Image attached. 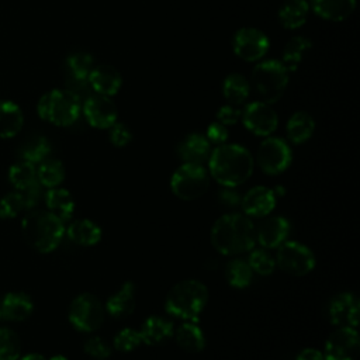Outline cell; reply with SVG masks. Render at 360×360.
Instances as JSON below:
<instances>
[{"instance_id":"d4e9b609","label":"cell","mask_w":360,"mask_h":360,"mask_svg":"<svg viewBox=\"0 0 360 360\" xmlns=\"http://www.w3.org/2000/svg\"><path fill=\"white\" fill-rule=\"evenodd\" d=\"M173 336L179 347L188 353H198L205 347V335L202 329L193 321H183L174 328Z\"/></svg>"},{"instance_id":"52a82bcc","label":"cell","mask_w":360,"mask_h":360,"mask_svg":"<svg viewBox=\"0 0 360 360\" xmlns=\"http://www.w3.org/2000/svg\"><path fill=\"white\" fill-rule=\"evenodd\" d=\"M210 187V173L202 165L183 163L170 177L172 193L184 201L200 198Z\"/></svg>"},{"instance_id":"5b68a950","label":"cell","mask_w":360,"mask_h":360,"mask_svg":"<svg viewBox=\"0 0 360 360\" xmlns=\"http://www.w3.org/2000/svg\"><path fill=\"white\" fill-rule=\"evenodd\" d=\"M82 105L80 101L72 96L68 90H51L45 93L38 104V115L56 127H69L75 124L80 115Z\"/></svg>"},{"instance_id":"836d02e7","label":"cell","mask_w":360,"mask_h":360,"mask_svg":"<svg viewBox=\"0 0 360 360\" xmlns=\"http://www.w3.org/2000/svg\"><path fill=\"white\" fill-rule=\"evenodd\" d=\"M225 278L233 288H245L252 283L253 271L246 260L232 259L225 267Z\"/></svg>"},{"instance_id":"30bf717a","label":"cell","mask_w":360,"mask_h":360,"mask_svg":"<svg viewBox=\"0 0 360 360\" xmlns=\"http://www.w3.org/2000/svg\"><path fill=\"white\" fill-rule=\"evenodd\" d=\"M256 160L263 173L276 176L288 169L292 160V153L290 145L284 139L267 136L257 148Z\"/></svg>"},{"instance_id":"f35d334b","label":"cell","mask_w":360,"mask_h":360,"mask_svg":"<svg viewBox=\"0 0 360 360\" xmlns=\"http://www.w3.org/2000/svg\"><path fill=\"white\" fill-rule=\"evenodd\" d=\"M66 63H68L69 75L77 79H87L90 72L94 68L93 56L87 52H75L69 55Z\"/></svg>"},{"instance_id":"d6986e66","label":"cell","mask_w":360,"mask_h":360,"mask_svg":"<svg viewBox=\"0 0 360 360\" xmlns=\"http://www.w3.org/2000/svg\"><path fill=\"white\" fill-rule=\"evenodd\" d=\"M135 291V284L132 281L122 283L121 287L107 298L104 304L105 312L117 319L129 316L136 307Z\"/></svg>"},{"instance_id":"83f0119b","label":"cell","mask_w":360,"mask_h":360,"mask_svg":"<svg viewBox=\"0 0 360 360\" xmlns=\"http://www.w3.org/2000/svg\"><path fill=\"white\" fill-rule=\"evenodd\" d=\"M285 131L290 142L300 145L307 142L312 136L315 131V121L308 112L297 111L287 121Z\"/></svg>"},{"instance_id":"7402d4cb","label":"cell","mask_w":360,"mask_h":360,"mask_svg":"<svg viewBox=\"0 0 360 360\" xmlns=\"http://www.w3.org/2000/svg\"><path fill=\"white\" fill-rule=\"evenodd\" d=\"M65 235L75 245L89 248L100 242L103 236V231L94 221L87 218H80V219L70 221L68 226H65Z\"/></svg>"},{"instance_id":"cb8c5ba5","label":"cell","mask_w":360,"mask_h":360,"mask_svg":"<svg viewBox=\"0 0 360 360\" xmlns=\"http://www.w3.org/2000/svg\"><path fill=\"white\" fill-rule=\"evenodd\" d=\"M44 200L46 210L56 215L59 219H62L63 222L72 219L75 212V200L69 190L59 186L53 188H46Z\"/></svg>"},{"instance_id":"7a4b0ae2","label":"cell","mask_w":360,"mask_h":360,"mask_svg":"<svg viewBox=\"0 0 360 360\" xmlns=\"http://www.w3.org/2000/svg\"><path fill=\"white\" fill-rule=\"evenodd\" d=\"M255 224L239 212L221 215L211 226L210 240L214 249L224 256H236L255 248Z\"/></svg>"},{"instance_id":"ab89813d","label":"cell","mask_w":360,"mask_h":360,"mask_svg":"<svg viewBox=\"0 0 360 360\" xmlns=\"http://www.w3.org/2000/svg\"><path fill=\"white\" fill-rule=\"evenodd\" d=\"M139 345H142V338L138 329L134 328H122L120 329L114 339H112V346L115 350L121 353H128L135 350Z\"/></svg>"},{"instance_id":"d590c367","label":"cell","mask_w":360,"mask_h":360,"mask_svg":"<svg viewBox=\"0 0 360 360\" xmlns=\"http://www.w3.org/2000/svg\"><path fill=\"white\" fill-rule=\"evenodd\" d=\"M22 211H30L25 195L22 191H10L0 198V218L13 219Z\"/></svg>"},{"instance_id":"277c9868","label":"cell","mask_w":360,"mask_h":360,"mask_svg":"<svg viewBox=\"0 0 360 360\" xmlns=\"http://www.w3.org/2000/svg\"><path fill=\"white\" fill-rule=\"evenodd\" d=\"M207 302V285L200 280L186 278L176 283L169 290L165 300V309L169 315L181 321L197 322Z\"/></svg>"},{"instance_id":"f6af8a7d","label":"cell","mask_w":360,"mask_h":360,"mask_svg":"<svg viewBox=\"0 0 360 360\" xmlns=\"http://www.w3.org/2000/svg\"><path fill=\"white\" fill-rule=\"evenodd\" d=\"M240 115H242V111L236 105L228 104V105H222L217 111V121L228 127V125L236 124L240 120Z\"/></svg>"},{"instance_id":"ffe728a7","label":"cell","mask_w":360,"mask_h":360,"mask_svg":"<svg viewBox=\"0 0 360 360\" xmlns=\"http://www.w3.org/2000/svg\"><path fill=\"white\" fill-rule=\"evenodd\" d=\"M211 153V143L205 138V135L193 132L184 136L177 145V155L183 160V163H195L202 165V162L208 160Z\"/></svg>"},{"instance_id":"4fadbf2b","label":"cell","mask_w":360,"mask_h":360,"mask_svg":"<svg viewBox=\"0 0 360 360\" xmlns=\"http://www.w3.org/2000/svg\"><path fill=\"white\" fill-rule=\"evenodd\" d=\"M269 38L256 28H240L235 32L232 46L233 52L248 62L259 60L269 49Z\"/></svg>"},{"instance_id":"e575fe53","label":"cell","mask_w":360,"mask_h":360,"mask_svg":"<svg viewBox=\"0 0 360 360\" xmlns=\"http://www.w3.org/2000/svg\"><path fill=\"white\" fill-rule=\"evenodd\" d=\"M311 48V41L305 37L291 38L283 51V65L287 70H295L301 63L304 55Z\"/></svg>"},{"instance_id":"60d3db41","label":"cell","mask_w":360,"mask_h":360,"mask_svg":"<svg viewBox=\"0 0 360 360\" xmlns=\"http://www.w3.org/2000/svg\"><path fill=\"white\" fill-rule=\"evenodd\" d=\"M83 350L89 357L96 360H105L111 356L110 343L100 336H91L87 339L83 345Z\"/></svg>"},{"instance_id":"7c38bea8","label":"cell","mask_w":360,"mask_h":360,"mask_svg":"<svg viewBox=\"0 0 360 360\" xmlns=\"http://www.w3.org/2000/svg\"><path fill=\"white\" fill-rule=\"evenodd\" d=\"M240 120L245 128L257 136L271 135L278 124L276 111L264 101H253L248 104L242 111Z\"/></svg>"},{"instance_id":"f1b7e54d","label":"cell","mask_w":360,"mask_h":360,"mask_svg":"<svg viewBox=\"0 0 360 360\" xmlns=\"http://www.w3.org/2000/svg\"><path fill=\"white\" fill-rule=\"evenodd\" d=\"M8 181L17 191H25L38 183L37 166L27 160H18L8 169Z\"/></svg>"},{"instance_id":"3957f363","label":"cell","mask_w":360,"mask_h":360,"mask_svg":"<svg viewBox=\"0 0 360 360\" xmlns=\"http://www.w3.org/2000/svg\"><path fill=\"white\" fill-rule=\"evenodd\" d=\"M65 222L48 210H30L21 221L25 242L39 253L53 252L65 236Z\"/></svg>"},{"instance_id":"44dd1931","label":"cell","mask_w":360,"mask_h":360,"mask_svg":"<svg viewBox=\"0 0 360 360\" xmlns=\"http://www.w3.org/2000/svg\"><path fill=\"white\" fill-rule=\"evenodd\" d=\"M87 80H89L91 90L96 94H101V96H107V97L114 96L120 90L121 83H122L120 72L110 65L94 66L93 70L90 72Z\"/></svg>"},{"instance_id":"5bb4252c","label":"cell","mask_w":360,"mask_h":360,"mask_svg":"<svg viewBox=\"0 0 360 360\" xmlns=\"http://www.w3.org/2000/svg\"><path fill=\"white\" fill-rule=\"evenodd\" d=\"M360 314V302L353 292L343 291L336 294L328 305L329 321L338 326L357 328Z\"/></svg>"},{"instance_id":"603a6c76","label":"cell","mask_w":360,"mask_h":360,"mask_svg":"<svg viewBox=\"0 0 360 360\" xmlns=\"http://www.w3.org/2000/svg\"><path fill=\"white\" fill-rule=\"evenodd\" d=\"M173 332H174L173 322L158 315L148 316L139 329L142 343L149 346H156L166 342L173 336Z\"/></svg>"},{"instance_id":"9c48e42d","label":"cell","mask_w":360,"mask_h":360,"mask_svg":"<svg viewBox=\"0 0 360 360\" xmlns=\"http://www.w3.org/2000/svg\"><path fill=\"white\" fill-rule=\"evenodd\" d=\"M276 266L291 276H307L316 264L312 250L298 240H285L277 248Z\"/></svg>"},{"instance_id":"bcb514c9","label":"cell","mask_w":360,"mask_h":360,"mask_svg":"<svg viewBox=\"0 0 360 360\" xmlns=\"http://www.w3.org/2000/svg\"><path fill=\"white\" fill-rule=\"evenodd\" d=\"M240 194L235 190V187H222L218 193V200L221 204L226 207H235L240 205Z\"/></svg>"},{"instance_id":"484cf974","label":"cell","mask_w":360,"mask_h":360,"mask_svg":"<svg viewBox=\"0 0 360 360\" xmlns=\"http://www.w3.org/2000/svg\"><path fill=\"white\" fill-rule=\"evenodd\" d=\"M24 125V114L11 100H0V138L15 136Z\"/></svg>"},{"instance_id":"4316f807","label":"cell","mask_w":360,"mask_h":360,"mask_svg":"<svg viewBox=\"0 0 360 360\" xmlns=\"http://www.w3.org/2000/svg\"><path fill=\"white\" fill-rule=\"evenodd\" d=\"M356 7V0H312L314 11L330 21H342L347 18Z\"/></svg>"},{"instance_id":"b9f144b4","label":"cell","mask_w":360,"mask_h":360,"mask_svg":"<svg viewBox=\"0 0 360 360\" xmlns=\"http://www.w3.org/2000/svg\"><path fill=\"white\" fill-rule=\"evenodd\" d=\"M108 139L117 148H124L132 141V132L122 122H114L108 128Z\"/></svg>"},{"instance_id":"8d00e7d4","label":"cell","mask_w":360,"mask_h":360,"mask_svg":"<svg viewBox=\"0 0 360 360\" xmlns=\"http://www.w3.org/2000/svg\"><path fill=\"white\" fill-rule=\"evenodd\" d=\"M21 340L11 328H0V360H18Z\"/></svg>"},{"instance_id":"8fae6325","label":"cell","mask_w":360,"mask_h":360,"mask_svg":"<svg viewBox=\"0 0 360 360\" xmlns=\"http://www.w3.org/2000/svg\"><path fill=\"white\" fill-rule=\"evenodd\" d=\"M360 349V339L356 328L342 326L329 335L325 342V360H356Z\"/></svg>"},{"instance_id":"e0dca14e","label":"cell","mask_w":360,"mask_h":360,"mask_svg":"<svg viewBox=\"0 0 360 360\" xmlns=\"http://www.w3.org/2000/svg\"><path fill=\"white\" fill-rule=\"evenodd\" d=\"M277 202L273 188L266 186H255L249 188L240 198V207L245 215L264 218L270 215Z\"/></svg>"},{"instance_id":"d6a6232c","label":"cell","mask_w":360,"mask_h":360,"mask_svg":"<svg viewBox=\"0 0 360 360\" xmlns=\"http://www.w3.org/2000/svg\"><path fill=\"white\" fill-rule=\"evenodd\" d=\"M250 91V84L245 76L239 73H232L225 77L222 84L224 97L233 105L242 104Z\"/></svg>"},{"instance_id":"c3c4849f","label":"cell","mask_w":360,"mask_h":360,"mask_svg":"<svg viewBox=\"0 0 360 360\" xmlns=\"http://www.w3.org/2000/svg\"><path fill=\"white\" fill-rule=\"evenodd\" d=\"M18 360H48V359L41 353H27L24 356H20Z\"/></svg>"},{"instance_id":"f546056e","label":"cell","mask_w":360,"mask_h":360,"mask_svg":"<svg viewBox=\"0 0 360 360\" xmlns=\"http://www.w3.org/2000/svg\"><path fill=\"white\" fill-rule=\"evenodd\" d=\"M308 10L307 0H287L278 10V20L285 28L295 30L305 22Z\"/></svg>"},{"instance_id":"7bdbcfd3","label":"cell","mask_w":360,"mask_h":360,"mask_svg":"<svg viewBox=\"0 0 360 360\" xmlns=\"http://www.w3.org/2000/svg\"><path fill=\"white\" fill-rule=\"evenodd\" d=\"M66 90L72 96H75L80 103L93 94V90L87 79H77L73 76H69V82H66Z\"/></svg>"},{"instance_id":"7dc6e473","label":"cell","mask_w":360,"mask_h":360,"mask_svg":"<svg viewBox=\"0 0 360 360\" xmlns=\"http://www.w3.org/2000/svg\"><path fill=\"white\" fill-rule=\"evenodd\" d=\"M295 360H325V357L321 350L314 347H305L295 356Z\"/></svg>"},{"instance_id":"74e56055","label":"cell","mask_w":360,"mask_h":360,"mask_svg":"<svg viewBox=\"0 0 360 360\" xmlns=\"http://www.w3.org/2000/svg\"><path fill=\"white\" fill-rule=\"evenodd\" d=\"M249 257H248V264L250 266L253 273H257L260 276H270L276 270V260L274 257L267 252V249L257 248V249H250L249 250Z\"/></svg>"},{"instance_id":"1f68e13d","label":"cell","mask_w":360,"mask_h":360,"mask_svg":"<svg viewBox=\"0 0 360 360\" xmlns=\"http://www.w3.org/2000/svg\"><path fill=\"white\" fill-rule=\"evenodd\" d=\"M38 183L45 188H53L62 184L65 180V166L58 159L46 158L37 167Z\"/></svg>"},{"instance_id":"ee69618b","label":"cell","mask_w":360,"mask_h":360,"mask_svg":"<svg viewBox=\"0 0 360 360\" xmlns=\"http://www.w3.org/2000/svg\"><path fill=\"white\" fill-rule=\"evenodd\" d=\"M205 138L208 139L210 143H214V145H222V143H226V139H228V129L224 124L215 121V122H211L207 128V132H205Z\"/></svg>"},{"instance_id":"4dcf8cb0","label":"cell","mask_w":360,"mask_h":360,"mask_svg":"<svg viewBox=\"0 0 360 360\" xmlns=\"http://www.w3.org/2000/svg\"><path fill=\"white\" fill-rule=\"evenodd\" d=\"M49 153H51V143L48 138H45L44 135H32L27 138L18 149V155L21 160H27L34 165H38L42 160H45L49 156Z\"/></svg>"},{"instance_id":"681fc988","label":"cell","mask_w":360,"mask_h":360,"mask_svg":"<svg viewBox=\"0 0 360 360\" xmlns=\"http://www.w3.org/2000/svg\"><path fill=\"white\" fill-rule=\"evenodd\" d=\"M48 360H69V359L65 354H53Z\"/></svg>"},{"instance_id":"2e32d148","label":"cell","mask_w":360,"mask_h":360,"mask_svg":"<svg viewBox=\"0 0 360 360\" xmlns=\"http://www.w3.org/2000/svg\"><path fill=\"white\" fill-rule=\"evenodd\" d=\"M291 224L285 217H267L255 228V239L263 249H277L287 240Z\"/></svg>"},{"instance_id":"f907efd6","label":"cell","mask_w":360,"mask_h":360,"mask_svg":"<svg viewBox=\"0 0 360 360\" xmlns=\"http://www.w3.org/2000/svg\"><path fill=\"white\" fill-rule=\"evenodd\" d=\"M0 318H1V315H0Z\"/></svg>"},{"instance_id":"8992f818","label":"cell","mask_w":360,"mask_h":360,"mask_svg":"<svg viewBox=\"0 0 360 360\" xmlns=\"http://www.w3.org/2000/svg\"><path fill=\"white\" fill-rule=\"evenodd\" d=\"M252 83L264 103H276L288 84V70L278 60H264L255 66Z\"/></svg>"},{"instance_id":"9a60e30c","label":"cell","mask_w":360,"mask_h":360,"mask_svg":"<svg viewBox=\"0 0 360 360\" xmlns=\"http://www.w3.org/2000/svg\"><path fill=\"white\" fill-rule=\"evenodd\" d=\"M83 114L86 121L98 129H108L117 122V107L110 97L93 93L83 101Z\"/></svg>"},{"instance_id":"6da1fadb","label":"cell","mask_w":360,"mask_h":360,"mask_svg":"<svg viewBox=\"0 0 360 360\" xmlns=\"http://www.w3.org/2000/svg\"><path fill=\"white\" fill-rule=\"evenodd\" d=\"M210 176L222 187L243 184L253 173L252 153L236 143H222L211 150L208 158Z\"/></svg>"},{"instance_id":"ac0fdd59","label":"cell","mask_w":360,"mask_h":360,"mask_svg":"<svg viewBox=\"0 0 360 360\" xmlns=\"http://www.w3.org/2000/svg\"><path fill=\"white\" fill-rule=\"evenodd\" d=\"M34 311L32 298L22 291L7 292L0 302L1 318L11 322H22L31 316Z\"/></svg>"},{"instance_id":"ba28073f","label":"cell","mask_w":360,"mask_h":360,"mask_svg":"<svg viewBox=\"0 0 360 360\" xmlns=\"http://www.w3.org/2000/svg\"><path fill=\"white\" fill-rule=\"evenodd\" d=\"M105 309L101 301L90 292L76 295L68 309V319L70 325L84 333L97 330L104 322Z\"/></svg>"}]
</instances>
